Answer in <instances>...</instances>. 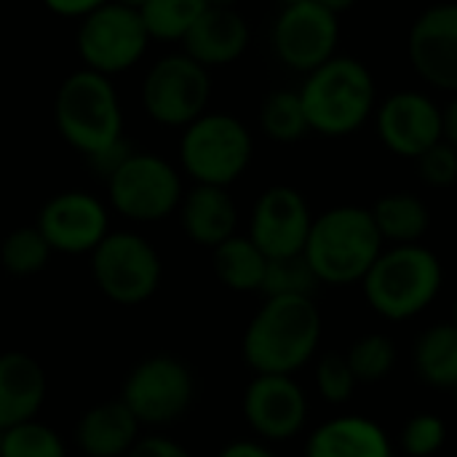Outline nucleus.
<instances>
[{
  "mask_svg": "<svg viewBox=\"0 0 457 457\" xmlns=\"http://www.w3.org/2000/svg\"><path fill=\"white\" fill-rule=\"evenodd\" d=\"M321 343V313L308 297H265L252 316L241 353L254 375H295Z\"/></svg>",
  "mask_w": 457,
  "mask_h": 457,
  "instance_id": "1",
  "label": "nucleus"
},
{
  "mask_svg": "<svg viewBox=\"0 0 457 457\" xmlns=\"http://www.w3.org/2000/svg\"><path fill=\"white\" fill-rule=\"evenodd\" d=\"M297 94L308 129L329 139L361 131L378 107V83L372 70L361 59L345 54H337L308 72Z\"/></svg>",
  "mask_w": 457,
  "mask_h": 457,
  "instance_id": "2",
  "label": "nucleus"
},
{
  "mask_svg": "<svg viewBox=\"0 0 457 457\" xmlns=\"http://www.w3.org/2000/svg\"><path fill=\"white\" fill-rule=\"evenodd\" d=\"M383 249L370 209L345 204L313 217L303 254L321 284L343 287L361 281Z\"/></svg>",
  "mask_w": 457,
  "mask_h": 457,
  "instance_id": "3",
  "label": "nucleus"
},
{
  "mask_svg": "<svg viewBox=\"0 0 457 457\" xmlns=\"http://www.w3.org/2000/svg\"><path fill=\"white\" fill-rule=\"evenodd\" d=\"M445 281L442 260L423 244L383 249L361 278L370 308L388 321L420 316L439 295Z\"/></svg>",
  "mask_w": 457,
  "mask_h": 457,
  "instance_id": "4",
  "label": "nucleus"
},
{
  "mask_svg": "<svg viewBox=\"0 0 457 457\" xmlns=\"http://www.w3.org/2000/svg\"><path fill=\"white\" fill-rule=\"evenodd\" d=\"M54 123L62 139L91 158L123 139V110L107 75L78 70L67 75L54 99Z\"/></svg>",
  "mask_w": 457,
  "mask_h": 457,
  "instance_id": "5",
  "label": "nucleus"
},
{
  "mask_svg": "<svg viewBox=\"0 0 457 457\" xmlns=\"http://www.w3.org/2000/svg\"><path fill=\"white\" fill-rule=\"evenodd\" d=\"M254 155L246 123L228 112H204L182 129L179 163L195 185L230 187L244 177Z\"/></svg>",
  "mask_w": 457,
  "mask_h": 457,
  "instance_id": "6",
  "label": "nucleus"
},
{
  "mask_svg": "<svg viewBox=\"0 0 457 457\" xmlns=\"http://www.w3.org/2000/svg\"><path fill=\"white\" fill-rule=\"evenodd\" d=\"M91 276L96 289L115 305L147 303L163 278L158 249L139 233L110 230L91 252Z\"/></svg>",
  "mask_w": 457,
  "mask_h": 457,
  "instance_id": "7",
  "label": "nucleus"
},
{
  "mask_svg": "<svg viewBox=\"0 0 457 457\" xmlns=\"http://www.w3.org/2000/svg\"><path fill=\"white\" fill-rule=\"evenodd\" d=\"M118 399L142 428H163L190 412L195 402V375L182 359L155 353L129 370Z\"/></svg>",
  "mask_w": 457,
  "mask_h": 457,
  "instance_id": "8",
  "label": "nucleus"
},
{
  "mask_svg": "<svg viewBox=\"0 0 457 457\" xmlns=\"http://www.w3.org/2000/svg\"><path fill=\"white\" fill-rule=\"evenodd\" d=\"M182 177L161 155L131 153L107 179L110 206L131 222H161L179 209Z\"/></svg>",
  "mask_w": 457,
  "mask_h": 457,
  "instance_id": "9",
  "label": "nucleus"
},
{
  "mask_svg": "<svg viewBox=\"0 0 457 457\" xmlns=\"http://www.w3.org/2000/svg\"><path fill=\"white\" fill-rule=\"evenodd\" d=\"M212 96L209 70L185 51L161 56L142 80V107L150 120L166 129H185L206 112Z\"/></svg>",
  "mask_w": 457,
  "mask_h": 457,
  "instance_id": "10",
  "label": "nucleus"
},
{
  "mask_svg": "<svg viewBox=\"0 0 457 457\" xmlns=\"http://www.w3.org/2000/svg\"><path fill=\"white\" fill-rule=\"evenodd\" d=\"M75 46L86 70L112 78L131 70L145 56L150 35L137 8L107 0L80 19Z\"/></svg>",
  "mask_w": 457,
  "mask_h": 457,
  "instance_id": "11",
  "label": "nucleus"
},
{
  "mask_svg": "<svg viewBox=\"0 0 457 457\" xmlns=\"http://www.w3.org/2000/svg\"><path fill=\"white\" fill-rule=\"evenodd\" d=\"M270 43L276 59L300 75L313 72L332 56H337L340 46V16L321 8L313 0H297L281 5Z\"/></svg>",
  "mask_w": 457,
  "mask_h": 457,
  "instance_id": "12",
  "label": "nucleus"
},
{
  "mask_svg": "<svg viewBox=\"0 0 457 457\" xmlns=\"http://www.w3.org/2000/svg\"><path fill=\"white\" fill-rule=\"evenodd\" d=\"M375 129L383 147L399 158L415 161L428 147L445 139L442 104L418 88H402L388 94L375 107Z\"/></svg>",
  "mask_w": 457,
  "mask_h": 457,
  "instance_id": "13",
  "label": "nucleus"
},
{
  "mask_svg": "<svg viewBox=\"0 0 457 457\" xmlns=\"http://www.w3.org/2000/svg\"><path fill=\"white\" fill-rule=\"evenodd\" d=\"M412 72L434 91L457 94V3H434L420 11L407 32Z\"/></svg>",
  "mask_w": 457,
  "mask_h": 457,
  "instance_id": "14",
  "label": "nucleus"
},
{
  "mask_svg": "<svg viewBox=\"0 0 457 457\" xmlns=\"http://www.w3.org/2000/svg\"><path fill=\"white\" fill-rule=\"evenodd\" d=\"M35 228L59 254H91L110 233L107 206L83 190H64L48 198L35 220Z\"/></svg>",
  "mask_w": 457,
  "mask_h": 457,
  "instance_id": "15",
  "label": "nucleus"
},
{
  "mask_svg": "<svg viewBox=\"0 0 457 457\" xmlns=\"http://www.w3.org/2000/svg\"><path fill=\"white\" fill-rule=\"evenodd\" d=\"M313 225L311 206L297 187L273 185L260 193L249 217V238L268 260L303 254Z\"/></svg>",
  "mask_w": 457,
  "mask_h": 457,
  "instance_id": "16",
  "label": "nucleus"
},
{
  "mask_svg": "<svg viewBox=\"0 0 457 457\" xmlns=\"http://www.w3.org/2000/svg\"><path fill=\"white\" fill-rule=\"evenodd\" d=\"M244 418L262 442H289L308 423V396L295 375H254L244 391Z\"/></svg>",
  "mask_w": 457,
  "mask_h": 457,
  "instance_id": "17",
  "label": "nucleus"
},
{
  "mask_svg": "<svg viewBox=\"0 0 457 457\" xmlns=\"http://www.w3.org/2000/svg\"><path fill=\"white\" fill-rule=\"evenodd\" d=\"M252 29L238 8H206L182 37V51L206 70L228 67L249 48Z\"/></svg>",
  "mask_w": 457,
  "mask_h": 457,
  "instance_id": "18",
  "label": "nucleus"
},
{
  "mask_svg": "<svg viewBox=\"0 0 457 457\" xmlns=\"http://www.w3.org/2000/svg\"><path fill=\"white\" fill-rule=\"evenodd\" d=\"M48 378L40 361L24 351L0 353V428L35 420L46 404Z\"/></svg>",
  "mask_w": 457,
  "mask_h": 457,
  "instance_id": "19",
  "label": "nucleus"
},
{
  "mask_svg": "<svg viewBox=\"0 0 457 457\" xmlns=\"http://www.w3.org/2000/svg\"><path fill=\"white\" fill-rule=\"evenodd\" d=\"M177 212L182 233L204 249H214L236 236L238 206L228 187L193 185L187 193H182Z\"/></svg>",
  "mask_w": 457,
  "mask_h": 457,
  "instance_id": "20",
  "label": "nucleus"
},
{
  "mask_svg": "<svg viewBox=\"0 0 457 457\" xmlns=\"http://www.w3.org/2000/svg\"><path fill=\"white\" fill-rule=\"evenodd\" d=\"M305 457H394V442L380 423L364 415H343L311 431Z\"/></svg>",
  "mask_w": 457,
  "mask_h": 457,
  "instance_id": "21",
  "label": "nucleus"
},
{
  "mask_svg": "<svg viewBox=\"0 0 457 457\" xmlns=\"http://www.w3.org/2000/svg\"><path fill=\"white\" fill-rule=\"evenodd\" d=\"M139 420L120 402H102L75 423V445L86 457H126L139 439Z\"/></svg>",
  "mask_w": 457,
  "mask_h": 457,
  "instance_id": "22",
  "label": "nucleus"
},
{
  "mask_svg": "<svg viewBox=\"0 0 457 457\" xmlns=\"http://www.w3.org/2000/svg\"><path fill=\"white\" fill-rule=\"evenodd\" d=\"M370 214L375 220V228L383 238V244L391 246H407L420 244L423 236L431 228V212L426 201L415 193H386L372 206Z\"/></svg>",
  "mask_w": 457,
  "mask_h": 457,
  "instance_id": "23",
  "label": "nucleus"
},
{
  "mask_svg": "<svg viewBox=\"0 0 457 457\" xmlns=\"http://www.w3.org/2000/svg\"><path fill=\"white\" fill-rule=\"evenodd\" d=\"M212 270L217 281L238 295L260 292L268 270V257L249 236H233L212 249Z\"/></svg>",
  "mask_w": 457,
  "mask_h": 457,
  "instance_id": "24",
  "label": "nucleus"
},
{
  "mask_svg": "<svg viewBox=\"0 0 457 457\" xmlns=\"http://www.w3.org/2000/svg\"><path fill=\"white\" fill-rule=\"evenodd\" d=\"M415 372L434 388H455L457 383V327L453 321L428 327L415 340Z\"/></svg>",
  "mask_w": 457,
  "mask_h": 457,
  "instance_id": "25",
  "label": "nucleus"
},
{
  "mask_svg": "<svg viewBox=\"0 0 457 457\" xmlns=\"http://www.w3.org/2000/svg\"><path fill=\"white\" fill-rule=\"evenodd\" d=\"M260 129L268 139L278 142V145H292L300 142L305 134H311L308 129V118L300 102V94L292 88H276L270 91L262 104H260Z\"/></svg>",
  "mask_w": 457,
  "mask_h": 457,
  "instance_id": "26",
  "label": "nucleus"
},
{
  "mask_svg": "<svg viewBox=\"0 0 457 457\" xmlns=\"http://www.w3.org/2000/svg\"><path fill=\"white\" fill-rule=\"evenodd\" d=\"M204 11H206L204 0H145L139 16L150 40L182 43V37Z\"/></svg>",
  "mask_w": 457,
  "mask_h": 457,
  "instance_id": "27",
  "label": "nucleus"
},
{
  "mask_svg": "<svg viewBox=\"0 0 457 457\" xmlns=\"http://www.w3.org/2000/svg\"><path fill=\"white\" fill-rule=\"evenodd\" d=\"M51 246L43 238V233L35 225H24L11 230L3 244H0V265L5 273L16 276V278H27V276H37L48 260H51Z\"/></svg>",
  "mask_w": 457,
  "mask_h": 457,
  "instance_id": "28",
  "label": "nucleus"
},
{
  "mask_svg": "<svg viewBox=\"0 0 457 457\" xmlns=\"http://www.w3.org/2000/svg\"><path fill=\"white\" fill-rule=\"evenodd\" d=\"M319 287H321V281L313 273L305 254H295V257L268 260V270H265L260 292L265 297H308V300H313Z\"/></svg>",
  "mask_w": 457,
  "mask_h": 457,
  "instance_id": "29",
  "label": "nucleus"
},
{
  "mask_svg": "<svg viewBox=\"0 0 457 457\" xmlns=\"http://www.w3.org/2000/svg\"><path fill=\"white\" fill-rule=\"evenodd\" d=\"M396 345L388 335H364L345 353L359 383L386 380L396 367Z\"/></svg>",
  "mask_w": 457,
  "mask_h": 457,
  "instance_id": "30",
  "label": "nucleus"
},
{
  "mask_svg": "<svg viewBox=\"0 0 457 457\" xmlns=\"http://www.w3.org/2000/svg\"><path fill=\"white\" fill-rule=\"evenodd\" d=\"M0 457H67V447L51 426L35 418L5 428Z\"/></svg>",
  "mask_w": 457,
  "mask_h": 457,
  "instance_id": "31",
  "label": "nucleus"
},
{
  "mask_svg": "<svg viewBox=\"0 0 457 457\" xmlns=\"http://www.w3.org/2000/svg\"><path fill=\"white\" fill-rule=\"evenodd\" d=\"M445 439H447L445 420L431 412H418L404 423L399 445H402L404 455L431 457L445 447Z\"/></svg>",
  "mask_w": 457,
  "mask_h": 457,
  "instance_id": "32",
  "label": "nucleus"
},
{
  "mask_svg": "<svg viewBox=\"0 0 457 457\" xmlns=\"http://www.w3.org/2000/svg\"><path fill=\"white\" fill-rule=\"evenodd\" d=\"M359 380L345 359V353H327L316 364V388L324 402L329 404H345L351 402Z\"/></svg>",
  "mask_w": 457,
  "mask_h": 457,
  "instance_id": "33",
  "label": "nucleus"
},
{
  "mask_svg": "<svg viewBox=\"0 0 457 457\" xmlns=\"http://www.w3.org/2000/svg\"><path fill=\"white\" fill-rule=\"evenodd\" d=\"M415 166H418V177L428 187L447 190V187L457 185V150L445 139L436 142L434 147H428L423 155H418Z\"/></svg>",
  "mask_w": 457,
  "mask_h": 457,
  "instance_id": "34",
  "label": "nucleus"
},
{
  "mask_svg": "<svg viewBox=\"0 0 457 457\" xmlns=\"http://www.w3.org/2000/svg\"><path fill=\"white\" fill-rule=\"evenodd\" d=\"M134 150H131V142L123 137L120 142H115L112 147H107V150H102V153H96V155H91V158H86L88 161V166H91V171L99 177V179H110L120 166H123V161L131 155Z\"/></svg>",
  "mask_w": 457,
  "mask_h": 457,
  "instance_id": "35",
  "label": "nucleus"
},
{
  "mask_svg": "<svg viewBox=\"0 0 457 457\" xmlns=\"http://www.w3.org/2000/svg\"><path fill=\"white\" fill-rule=\"evenodd\" d=\"M126 457H193L179 442L169 436H139Z\"/></svg>",
  "mask_w": 457,
  "mask_h": 457,
  "instance_id": "36",
  "label": "nucleus"
},
{
  "mask_svg": "<svg viewBox=\"0 0 457 457\" xmlns=\"http://www.w3.org/2000/svg\"><path fill=\"white\" fill-rule=\"evenodd\" d=\"M107 0H43V5L56 13V16H67V19H83L91 11H96L99 5H104Z\"/></svg>",
  "mask_w": 457,
  "mask_h": 457,
  "instance_id": "37",
  "label": "nucleus"
},
{
  "mask_svg": "<svg viewBox=\"0 0 457 457\" xmlns=\"http://www.w3.org/2000/svg\"><path fill=\"white\" fill-rule=\"evenodd\" d=\"M217 457H276L273 450L265 445V442H254V439H238V442H230L225 445Z\"/></svg>",
  "mask_w": 457,
  "mask_h": 457,
  "instance_id": "38",
  "label": "nucleus"
},
{
  "mask_svg": "<svg viewBox=\"0 0 457 457\" xmlns=\"http://www.w3.org/2000/svg\"><path fill=\"white\" fill-rule=\"evenodd\" d=\"M442 118H445V142L457 150V94L442 107Z\"/></svg>",
  "mask_w": 457,
  "mask_h": 457,
  "instance_id": "39",
  "label": "nucleus"
},
{
  "mask_svg": "<svg viewBox=\"0 0 457 457\" xmlns=\"http://www.w3.org/2000/svg\"><path fill=\"white\" fill-rule=\"evenodd\" d=\"M313 3H319L321 8H327V11H332L335 16H340V13H345V11H351L359 0H313Z\"/></svg>",
  "mask_w": 457,
  "mask_h": 457,
  "instance_id": "40",
  "label": "nucleus"
},
{
  "mask_svg": "<svg viewBox=\"0 0 457 457\" xmlns=\"http://www.w3.org/2000/svg\"><path fill=\"white\" fill-rule=\"evenodd\" d=\"M206 8H236L238 0H204Z\"/></svg>",
  "mask_w": 457,
  "mask_h": 457,
  "instance_id": "41",
  "label": "nucleus"
},
{
  "mask_svg": "<svg viewBox=\"0 0 457 457\" xmlns=\"http://www.w3.org/2000/svg\"><path fill=\"white\" fill-rule=\"evenodd\" d=\"M112 3H120V5H129V8H142L145 5V0H112Z\"/></svg>",
  "mask_w": 457,
  "mask_h": 457,
  "instance_id": "42",
  "label": "nucleus"
},
{
  "mask_svg": "<svg viewBox=\"0 0 457 457\" xmlns=\"http://www.w3.org/2000/svg\"><path fill=\"white\" fill-rule=\"evenodd\" d=\"M450 321L457 327V297H455V305H453V319H450Z\"/></svg>",
  "mask_w": 457,
  "mask_h": 457,
  "instance_id": "43",
  "label": "nucleus"
},
{
  "mask_svg": "<svg viewBox=\"0 0 457 457\" xmlns=\"http://www.w3.org/2000/svg\"><path fill=\"white\" fill-rule=\"evenodd\" d=\"M3 434H5V431L0 428V453H3Z\"/></svg>",
  "mask_w": 457,
  "mask_h": 457,
  "instance_id": "44",
  "label": "nucleus"
},
{
  "mask_svg": "<svg viewBox=\"0 0 457 457\" xmlns=\"http://www.w3.org/2000/svg\"><path fill=\"white\" fill-rule=\"evenodd\" d=\"M453 399H455V407H457V383H455V388H453Z\"/></svg>",
  "mask_w": 457,
  "mask_h": 457,
  "instance_id": "45",
  "label": "nucleus"
},
{
  "mask_svg": "<svg viewBox=\"0 0 457 457\" xmlns=\"http://www.w3.org/2000/svg\"><path fill=\"white\" fill-rule=\"evenodd\" d=\"M287 3H297V0H281V5H287Z\"/></svg>",
  "mask_w": 457,
  "mask_h": 457,
  "instance_id": "46",
  "label": "nucleus"
}]
</instances>
